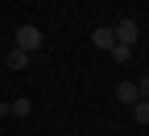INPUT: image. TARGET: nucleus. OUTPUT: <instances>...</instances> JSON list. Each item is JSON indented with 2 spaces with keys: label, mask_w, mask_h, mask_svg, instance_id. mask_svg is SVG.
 <instances>
[{
  "label": "nucleus",
  "mask_w": 149,
  "mask_h": 136,
  "mask_svg": "<svg viewBox=\"0 0 149 136\" xmlns=\"http://www.w3.org/2000/svg\"><path fill=\"white\" fill-rule=\"evenodd\" d=\"M25 66H29V54L25 50H13L8 54V70H25Z\"/></svg>",
  "instance_id": "6"
},
{
  "label": "nucleus",
  "mask_w": 149,
  "mask_h": 136,
  "mask_svg": "<svg viewBox=\"0 0 149 136\" xmlns=\"http://www.w3.org/2000/svg\"><path fill=\"white\" fill-rule=\"evenodd\" d=\"M116 99H120V103H128V107H133V103L141 99V91H137V83H128V79H124V83L116 87Z\"/></svg>",
  "instance_id": "3"
},
{
  "label": "nucleus",
  "mask_w": 149,
  "mask_h": 136,
  "mask_svg": "<svg viewBox=\"0 0 149 136\" xmlns=\"http://www.w3.org/2000/svg\"><path fill=\"white\" fill-rule=\"evenodd\" d=\"M108 54L116 58V62H133V46H124V41H116V46H112Z\"/></svg>",
  "instance_id": "5"
},
{
  "label": "nucleus",
  "mask_w": 149,
  "mask_h": 136,
  "mask_svg": "<svg viewBox=\"0 0 149 136\" xmlns=\"http://www.w3.org/2000/svg\"><path fill=\"white\" fill-rule=\"evenodd\" d=\"M42 46H46V33L37 29V25H21V29H17V50H25V54L33 58Z\"/></svg>",
  "instance_id": "1"
},
{
  "label": "nucleus",
  "mask_w": 149,
  "mask_h": 136,
  "mask_svg": "<svg viewBox=\"0 0 149 136\" xmlns=\"http://www.w3.org/2000/svg\"><path fill=\"white\" fill-rule=\"evenodd\" d=\"M29 111H33V103H29V99H13V103H8V115H21V120H25Z\"/></svg>",
  "instance_id": "7"
},
{
  "label": "nucleus",
  "mask_w": 149,
  "mask_h": 136,
  "mask_svg": "<svg viewBox=\"0 0 149 136\" xmlns=\"http://www.w3.org/2000/svg\"><path fill=\"white\" fill-rule=\"evenodd\" d=\"M137 91H141V99H149V74H145V79H137Z\"/></svg>",
  "instance_id": "9"
},
{
  "label": "nucleus",
  "mask_w": 149,
  "mask_h": 136,
  "mask_svg": "<svg viewBox=\"0 0 149 136\" xmlns=\"http://www.w3.org/2000/svg\"><path fill=\"white\" fill-rule=\"evenodd\" d=\"M133 120L137 124H149V99H137L133 103Z\"/></svg>",
  "instance_id": "8"
},
{
  "label": "nucleus",
  "mask_w": 149,
  "mask_h": 136,
  "mask_svg": "<svg viewBox=\"0 0 149 136\" xmlns=\"http://www.w3.org/2000/svg\"><path fill=\"white\" fill-rule=\"evenodd\" d=\"M112 37H116V41H124V46H133L137 37H141V25L133 21V17H120V21L112 25Z\"/></svg>",
  "instance_id": "2"
},
{
  "label": "nucleus",
  "mask_w": 149,
  "mask_h": 136,
  "mask_svg": "<svg viewBox=\"0 0 149 136\" xmlns=\"http://www.w3.org/2000/svg\"><path fill=\"white\" fill-rule=\"evenodd\" d=\"M91 41H95L100 50H112V46H116V37H112V25H100V29H91Z\"/></svg>",
  "instance_id": "4"
}]
</instances>
